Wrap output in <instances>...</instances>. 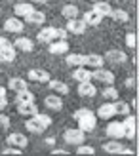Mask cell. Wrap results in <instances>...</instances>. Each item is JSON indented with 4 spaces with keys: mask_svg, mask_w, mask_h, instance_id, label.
<instances>
[{
    "mask_svg": "<svg viewBox=\"0 0 139 156\" xmlns=\"http://www.w3.org/2000/svg\"><path fill=\"white\" fill-rule=\"evenodd\" d=\"M126 88H130V90L135 88V78H128V80H126Z\"/></svg>",
    "mask_w": 139,
    "mask_h": 156,
    "instance_id": "ab89813d",
    "label": "cell"
},
{
    "mask_svg": "<svg viewBox=\"0 0 139 156\" xmlns=\"http://www.w3.org/2000/svg\"><path fill=\"white\" fill-rule=\"evenodd\" d=\"M105 61H109L112 65H122V63L128 61V55L122 50H109L105 53Z\"/></svg>",
    "mask_w": 139,
    "mask_h": 156,
    "instance_id": "8992f818",
    "label": "cell"
},
{
    "mask_svg": "<svg viewBox=\"0 0 139 156\" xmlns=\"http://www.w3.org/2000/svg\"><path fill=\"white\" fill-rule=\"evenodd\" d=\"M101 95H103V99H107V101H114V99H118V90L114 88L112 84H107L105 88L101 90Z\"/></svg>",
    "mask_w": 139,
    "mask_h": 156,
    "instance_id": "d6a6232c",
    "label": "cell"
},
{
    "mask_svg": "<svg viewBox=\"0 0 139 156\" xmlns=\"http://www.w3.org/2000/svg\"><path fill=\"white\" fill-rule=\"evenodd\" d=\"M8 128H10V116L0 114V131H6Z\"/></svg>",
    "mask_w": 139,
    "mask_h": 156,
    "instance_id": "8d00e7d4",
    "label": "cell"
},
{
    "mask_svg": "<svg viewBox=\"0 0 139 156\" xmlns=\"http://www.w3.org/2000/svg\"><path fill=\"white\" fill-rule=\"evenodd\" d=\"M2 154H23V151L21 149H17V147H12V145H8V149H4L2 151Z\"/></svg>",
    "mask_w": 139,
    "mask_h": 156,
    "instance_id": "f35d334b",
    "label": "cell"
},
{
    "mask_svg": "<svg viewBox=\"0 0 139 156\" xmlns=\"http://www.w3.org/2000/svg\"><path fill=\"white\" fill-rule=\"evenodd\" d=\"M36 40L38 42H42V44H50L55 40V27H44L38 30V34H36Z\"/></svg>",
    "mask_w": 139,
    "mask_h": 156,
    "instance_id": "30bf717a",
    "label": "cell"
},
{
    "mask_svg": "<svg viewBox=\"0 0 139 156\" xmlns=\"http://www.w3.org/2000/svg\"><path fill=\"white\" fill-rule=\"evenodd\" d=\"M46 84H48V88H50L52 91L59 93V95H67V93H69V86H67L63 80H53V78H50Z\"/></svg>",
    "mask_w": 139,
    "mask_h": 156,
    "instance_id": "ac0fdd59",
    "label": "cell"
},
{
    "mask_svg": "<svg viewBox=\"0 0 139 156\" xmlns=\"http://www.w3.org/2000/svg\"><path fill=\"white\" fill-rule=\"evenodd\" d=\"M73 80H76V82H88V80H91V71H86V67H84V65L74 67Z\"/></svg>",
    "mask_w": 139,
    "mask_h": 156,
    "instance_id": "ffe728a7",
    "label": "cell"
},
{
    "mask_svg": "<svg viewBox=\"0 0 139 156\" xmlns=\"http://www.w3.org/2000/svg\"><path fill=\"white\" fill-rule=\"evenodd\" d=\"M6 44H10V40H8V38H4V36H0V48H2V46H6Z\"/></svg>",
    "mask_w": 139,
    "mask_h": 156,
    "instance_id": "7bdbcfd3",
    "label": "cell"
},
{
    "mask_svg": "<svg viewBox=\"0 0 139 156\" xmlns=\"http://www.w3.org/2000/svg\"><path fill=\"white\" fill-rule=\"evenodd\" d=\"M112 107H114V114H116V116H126V114L132 112V111H130V105L126 103V101L114 99V101H112Z\"/></svg>",
    "mask_w": 139,
    "mask_h": 156,
    "instance_id": "f1b7e54d",
    "label": "cell"
},
{
    "mask_svg": "<svg viewBox=\"0 0 139 156\" xmlns=\"http://www.w3.org/2000/svg\"><path fill=\"white\" fill-rule=\"evenodd\" d=\"M105 133L111 139H122L124 137V126H122V122H111L109 126H107Z\"/></svg>",
    "mask_w": 139,
    "mask_h": 156,
    "instance_id": "7c38bea8",
    "label": "cell"
},
{
    "mask_svg": "<svg viewBox=\"0 0 139 156\" xmlns=\"http://www.w3.org/2000/svg\"><path fill=\"white\" fill-rule=\"evenodd\" d=\"M105 65V57L99 55V53H88V55H84V67L88 69H99Z\"/></svg>",
    "mask_w": 139,
    "mask_h": 156,
    "instance_id": "ba28073f",
    "label": "cell"
},
{
    "mask_svg": "<svg viewBox=\"0 0 139 156\" xmlns=\"http://www.w3.org/2000/svg\"><path fill=\"white\" fill-rule=\"evenodd\" d=\"M8 88H10L12 91H19V90H25V88H29V84L25 82V78L13 76V78H10V82H8Z\"/></svg>",
    "mask_w": 139,
    "mask_h": 156,
    "instance_id": "f546056e",
    "label": "cell"
},
{
    "mask_svg": "<svg viewBox=\"0 0 139 156\" xmlns=\"http://www.w3.org/2000/svg\"><path fill=\"white\" fill-rule=\"evenodd\" d=\"M8 107V99L6 97H0V111H2V108H6Z\"/></svg>",
    "mask_w": 139,
    "mask_h": 156,
    "instance_id": "60d3db41",
    "label": "cell"
},
{
    "mask_svg": "<svg viewBox=\"0 0 139 156\" xmlns=\"http://www.w3.org/2000/svg\"><path fill=\"white\" fill-rule=\"evenodd\" d=\"M52 154H69V152H67L65 149H53V151H52Z\"/></svg>",
    "mask_w": 139,
    "mask_h": 156,
    "instance_id": "b9f144b4",
    "label": "cell"
},
{
    "mask_svg": "<svg viewBox=\"0 0 139 156\" xmlns=\"http://www.w3.org/2000/svg\"><path fill=\"white\" fill-rule=\"evenodd\" d=\"M135 38H137L135 33H128V34H126V46H128V48H132V50L135 48V44H137Z\"/></svg>",
    "mask_w": 139,
    "mask_h": 156,
    "instance_id": "74e56055",
    "label": "cell"
},
{
    "mask_svg": "<svg viewBox=\"0 0 139 156\" xmlns=\"http://www.w3.org/2000/svg\"><path fill=\"white\" fill-rule=\"evenodd\" d=\"M63 139H65L67 145L78 147V145H82L84 141H86V133H84L80 128H69V129H65Z\"/></svg>",
    "mask_w": 139,
    "mask_h": 156,
    "instance_id": "7a4b0ae2",
    "label": "cell"
},
{
    "mask_svg": "<svg viewBox=\"0 0 139 156\" xmlns=\"http://www.w3.org/2000/svg\"><path fill=\"white\" fill-rule=\"evenodd\" d=\"M82 21L86 23V25H99V23L103 21V15H99V13L94 12V10H88L86 13L82 15Z\"/></svg>",
    "mask_w": 139,
    "mask_h": 156,
    "instance_id": "484cf974",
    "label": "cell"
},
{
    "mask_svg": "<svg viewBox=\"0 0 139 156\" xmlns=\"http://www.w3.org/2000/svg\"><path fill=\"white\" fill-rule=\"evenodd\" d=\"M94 12H97L99 15H103V17H109V13L112 12V6L109 2H99V0H95L94 2V8H91Z\"/></svg>",
    "mask_w": 139,
    "mask_h": 156,
    "instance_id": "4316f807",
    "label": "cell"
},
{
    "mask_svg": "<svg viewBox=\"0 0 139 156\" xmlns=\"http://www.w3.org/2000/svg\"><path fill=\"white\" fill-rule=\"evenodd\" d=\"M65 61L69 67H80V65H84V55L82 53H71V55L65 57Z\"/></svg>",
    "mask_w": 139,
    "mask_h": 156,
    "instance_id": "836d02e7",
    "label": "cell"
},
{
    "mask_svg": "<svg viewBox=\"0 0 139 156\" xmlns=\"http://www.w3.org/2000/svg\"><path fill=\"white\" fill-rule=\"evenodd\" d=\"M95 116H97V118H101V120H111L112 116H116V114H114V107H112V103H103L101 107L97 108Z\"/></svg>",
    "mask_w": 139,
    "mask_h": 156,
    "instance_id": "e0dca14e",
    "label": "cell"
},
{
    "mask_svg": "<svg viewBox=\"0 0 139 156\" xmlns=\"http://www.w3.org/2000/svg\"><path fill=\"white\" fill-rule=\"evenodd\" d=\"M25 21L29 23V25H42V23L46 21V13L44 12H40V10H33L27 17H25Z\"/></svg>",
    "mask_w": 139,
    "mask_h": 156,
    "instance_id": "cb8c5ba5",
    "label": "cell"
},
{
    "mask_svg": "<svg viewBox=\"0 0 139 156\" xmlns=\"http://www.w3.org/2000/svg\"><path fill=\"white\" fill-rule=\"evenodd\" d=\"M6 143L12 145V147H17V149H21V151H25V147L29 145V139L23 133H17V131H15V133H10L6 137Z\"/></svg>",
    "mask_w": 139,
    "mask_h": 156,
    "instance_id": "52a82bcc",
    "label": "cell"
},
{
    "mask_svg": "<svg viewBox=\"0 0 139 156\" xmlns=\"http://www.w3.org/2000/svg\"><path fill=\"white\" fill-rule=\"evenodd\" d=\"M17 112L21 116H33L38 112V107L34 101H25V103H17Z\"/></svg>",
    "mask_w": 139,
    "mask_h": 156,
    "instance_id": "2e32d148",
    "label": "cell"
},
{
    "mask_svg": "<svg viewBox=\"0 0 139 156\" xmlns=\"http://www.w3.org/2000/svg\"><path fill=\"white\" fill-rule=\"evenodd\" d=\"M44 105L48 108H52V111H61V108H63V99H61L57 93H52V95H48L44 99Z\"/></svg>",
    "mask_w": 139,
    "mask_h": 156,
    "instance_id": "44dd1931",
    "label": "cell"
},
{
    "mask_svg": "<svg viewBox=\"0 0 139 156\" xmlns=\"http://www.w3.org/2000/svg\"><path fill=\"white\" fill-rule=\"evenodd\" d=\"M15 55H17V50L13 48V44H6L0 48V61L2 63H13Z\"/></svg>",
    "mask_w": 139,
    "mask_h": 156,
    "instance_id": "9c48e42d",
    "label": "cell"
},
{
    "mask_svg": "<svg viewBox=\"0 0 139 156\" xmlns=\"http://www.w3.org/2000/svg\"><path fill=\"white\" fill-rule=\"evenodd\" d=\"M90 2H95V0H90Z\"/></svg>",
    "mask_w": 139,
    "mask_h": 156,
    "instance_id": "bcb514c9",
    "label": "cell"
},
{
    "mask_svg": "<svg viewBox=\"0 0 139 156\" xmlns=\"http://www.w3.org/2000/svg\"><path fill=\"white\" fill-rule=\"evenodd\" d=\"M73 118L78 122V128L84 131V133H88V131L95 129V124H97V116L94 111H90V108H78V111H74Z\"/></svg>",
    "mask_w": 139,
    "mask_h": 156,
    "instance_id": "6da1fadb",
    "label": "cell"
},
{
    "mask_svg": "<svg viewBox=\"0 0 139 156\" xmlns=\"http://www.w3.org/2000/svg\"><path fill=\"white\" fill-rule=\"evenodd\" d=\"M76 152H78V154H95V149H94V147H84V143L82 145H78V149H76Z\"/></svg>",
    "mask_w": 139,
    "mask_h": 156,
    "instance_id": "d590c367",
    "label": "cell"
},
{
    "mask_svg": "<svg viewBox=\"0 0 139 156\" xmlns=\"http://www.w3.org/2000/svg\"><path fill=\"white\" fill-rule=\"evenodd\" d=\"M86 27H88V25H86V23H84L82 19H78V17L67 19V25H65L67 33H71V34H84Z\"/></svg>",
    "mask_w": 139,
    "mask_h": 156,
    "instance_id": "277c9868",
    "label": "cell"
},
{
    "mask_svg": "<svg viewBox=\"0 0 139 156\" xmlns=\"http://www.w3.org/2000/svg\"><path fill=\"white\" fill-rule=\"evenodd\" d=\"M34 116V118L36 120H40V124H42V126L46 128V129H48L50 126H52V118H50V116L48 114H42V112H36V114H33Z\"/></svg>",
    "mask_w": 139,
    "mask_h": 156,
    "instance_id": "e575fe53",
    "label": "cell"
},
{
    "mask_svg": "<svg viewBox=\"0 0 139 156\" xmlns=\"http://www.w3.org/2000/svg\"><path fill=\"white\" fill-rule=\"evenodd\" d=\"M78 95L80 97H95L97 95V88L94 84H91V80H88V82H78Z\"/></svg>",
    "mask_w": 139,
    "mask_h": 156,
    "instance_id": "8fae6325",
    "label": "cell"
},
{
    "mask_svg": "<svg viewBox=\"0 0 139 156\" xmlns=\"http://www.w3.org/2000/svg\"><path fill=\"white\" fill-rule=\"evenodd\" d=\"M61 13H63L65 19H73V17H78L80 15V10H78V6H74V4H65L61 8Z\"/></svg>",
    "mask_w": 139,
    "mask_h": 156,
    "instance_id": "4dcf8cb0",
    "label": "cell"
},
{
    "mask_svg": "<svg viewBox=\"0 0 139 156\" xmlns=\"http://www.w3.org/2000/svg\"><path fill=\"white\" fill-rule=\"evenodd\" d=\"M15 105L17 103H25V101H34V93L30 91L29 88H25V90H19V91H15Z\"/></svg>",
    "mask_w": 139,
    "mask_h": 156,
    "instance_id": "83f0119b",
    "label": "cell"
},
{
    "mask_svg": "<svg viewBox=\"0 0 139 156\" xmlns=\"http://www.w3.org/2000/svg\"><path fill=\"white\" fill-rule=\"evenodd\" d=\"M91 80H97V82H101V84H114V74L111 71H105L103 67H99V69H91Z\"/></svg>",
    "mask_w": 139,
    "mask_h": 156,
    "instance_id": "3957f363",
    "label": "cell"
},
{
    "mask_svg": "<svg viewBox=\"0 0 139 156\" xmlns=\"http://www.w3.org/2000/svg\"><path fill=\"white\" fill-rule=\"evenodd\" d=\"M13 48L29 53V51L34 50V42L30 40V38H27V36H19V38H15V40H13Z\"/></svg>",
    "mask_w": 139,
    "mask_h": 156,
    "instance_id": "5bb4252c",
    "label": "cell"
},
{
    "mask_svg": "<svg viewBox=\"0 0 139 156\" xmlns=\"http://www.w3.org/2000/svg\"><path fill=\"white\" fill-rule=\"evenodd\" d=\"M23 29H25V25L19 17H10L4 21V30H8V33H23Z\"/></svg>",
    "mask_w": 139,
    "mask_h": 156,
    "instance_id": "4fadbf2b",
    "label": "cell"
},
{
    "mask_svg": "<svg viewBox=\"0 0 139 156\" xmlns=\"http://www.w3.org/2000/svg\"><path fill=\"white\" fill-rule=\"evenodd\" d=\"M0 97H6V88L4 86H0Z\"/></svg>",
    "mask_w": 139,
    "mask_h": 156,
    "instance_id": "f6af8a7d",
    "label": "cell"
},
{
    "mask_svg": "<svg viewBox=\"0 0 139 156\" xmlns=\"http://www.w3.org/2000/svg\"><path fill=\"white\" fill-rule=\"evenodd\" d=\"M122 126H124V137H128V139H134V137H135L137 124H135V116H134L132 112L124 116V122H122Z\"/></svg>",
    "mask_w": 139,
    "mask_h": 156,
    "instance_id": "5b68a950",
    "label": "cell"
},
{
    "mask_svg": "<svg viewBox=\"0 0 139 156\" xmlns=\"http://www.w3.org/2000/svg\"><path fill=\"white\" fill-rule=\"evenodd\" d=\"M122 147L124 145L120 143V139H111V141H107L105 145H101V149L105 152H109V154H118L122 151Z\"/></svg>",
    "mask_w": 139,
    "mask_h": 156,
    "instance_id": "d4e9b609",
    "label": "cell"
},
{
    "mask_svg": "<svg viewBox=\"0 0 139 156\" xmlns=\"http://www.w3.org/2000/svg\"><path fill=\"white\" fill-rule=\"evenodd\" d=\"M48 0H30V4H46Z\"/></svg>",
    "mask_w": 139,
    "mask_h": 156,
    "instance_id": "ee69618b",
    "label": "cell"
},
{
    "mask_svg": "<svg viewBox=\"0 0 139 156\" xmlns=\"http://www.w3.org/2000/svg\"><path fill=\"white\" fill-rule=\"evenodd\" d=\"M109 17L112 21H116V23H128L130 21V13L126 10H114V8H112V12L109 13Z\"/></svg>",
    "mask_w": 139,
    "mask_h": 156,
    "instance_id": "1f68e13d",
    "label": "cell"
},
{
    "mask_svg": "<svg viewBox=\"0 0 139 156\" xmlns=\"http://www.w3.org/2000/svg\"><path fill=\"white\" fill-rule=\"evenodd\" d=\"M25 128H27V131H30V133H42V131L46 129L40 124V120H36L34 116H29V118L25 120Z\"/></svg>",
    "mask_w": 139,
    "mask_h": 156,
    "instance_id": "7402d4cb",
    "label": "cell"
},
{
    "mask_svg": "<svg viewBox=\"0 0 139 156\" xmlns=\"http://www.w3.org/2000/svg\"><path fill=\"white\" fill-rule=\"evenodd\" d=\"M48 50L52 55H63V53L69 51V44H67V40H53V42H50Z\"/></svg>",
    "mask_w": 139,
    "mask_h": 156,
    "instance_id": "9a60e30c",
    "label": "cell"
},
{
    "mask_svg": "<svg viewBox=\"0 0 139 156\" xmlns=\"http://www.w3.org/2000/svg\"><path fill=\"white\" fill-rule=\"evenodd\" d=\"M33 10H34V6L30 4V2H17V4L13 6V12H15L17 17H27Z\"/></svg>",
    "mask_w": 139,
    "mask_h": 156,
    "instance_id": "603a6c76",
    "label": "cell"
},
{
    "mask_svg": "<svg viewBox=\"0 0 139 156\" xmlns=\"http://www.w3.org/2000/svg\"><path fill=\"white\" fill-rule=\"evenodd\" d=\"M27 76H29V80H33V82H48L50 80V73L44 71V69H30Z\"/></svg>",
    "mask_w": 139,
    "mask_h": 156,
    "instance_id": "d6986e66",
    "label": "cell"
}]
</instances>
